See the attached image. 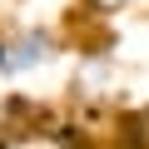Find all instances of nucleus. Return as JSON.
Returning a JSON list of instances; mask_svg holds the SVG:
<instances>
[{"mask_svg":"<svg viewBox=\"0 0 149 149\" xmlns=\"http://www.w3.org/2000/svg\"><path fill=\"white\" fill-rule=\"evenodd\" d=\"M55 60V35L50 30H20L15 40H5V74H25Z\"/></svg>","mask_w":149,"mask_h":149,"instance_id":"nucleus-1","label":"nucleus"},{"mask_svg":"<svg viewBox=\"0 0 149 149\" xmlns=\"http://www.w3.org/2000/svg\"><path fill=\"white\" fill-rule=\"evenodd\" d=\"M85 5H90V10H100V15H109V10H124L129 0H85Z\"/></svg>","mask_w":149,"mask_h":149,"instance_id":"nucleus-2","label":"nucleus"},{"mask_svg":"<svg viewBox=\"0 0 149 149\" xmlns=\"http://www.w3.org/2000/svg\"><path fill=\"white\" fill-rule=\"evenodd\" d=\"M0 74H5V35H0Z\"/></svg>","mask_w":149,"mask_h":149,"instance_id":"nucleus-3","label":"nucleus"}]
</instances>
